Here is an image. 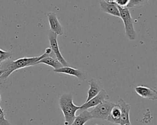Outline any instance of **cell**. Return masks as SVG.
Here are the masks:
<instances>
[{
    "instance_id": "obj_1",
    "label": "cell",
    "mask_w": 157,
    "mask_h": 125,
    "mask_svg": "<svg viewBox=\"0 0 157 125\" xmlns=\"http://www.w3.org/2000/svg\"><path fill=\"white\" fill-rule=\"evenodd\" d=\"M53 55L54 54L53 53L52 49L50 47H48L45 50L44 53L40 56L34 57H24L15 61H9L3 64L1 67H0V69L3 71L2 74L0 75V80L6 81L10 75L14 71L25 67L36 65L37 62L44 57L47 56H53Z\"/></svg>"
},
{
    "instance_id": "obj_2",
    "label": "cell",
    "mask_w": 157,
    "mask_h": 125,
    "mask_svg": "<svg viewBox=\"0 0 157 125\" xmlns=\"http://www.w3.org/2000/svg\"><path fill=\"white\" fill-rule=\"evenodd\" d=\"M59 105L64 117V125H71L80 106L75 105L73 102V97L71 94L64 93L59 97Z\"/></svg>"
},
{
    "instance_id": "obj_3",
    "label": "cell",
    "mask_w": 157,
    "mask_h": 125,
    "mask_svg": "<svg viewBox=\"0 0 157 125\" xmlns=\"http://www.w3.org/2000/svg\"><path fill=\"white\" fill-rule=\"evenodd\" d=\"M119 12L120 18H121L124 23L125 29V35L129 40H134L137 39V34L134 28L133 21L131 17L129 9L126 7H121L117 6Z\"/></svg>"
},
{
    "instance_id": "obj_4",
    "label": "cell",
    "mask_w": 157,
    "mask_h": 125,
    "mask_svg": "<svg viewBox=\"0 0 157 125\" xmlns=\"http://www.w3.org/2000/svg\"><path fill=\"white\" fill-rule=\"evenodd\" d=\"M115 105L116 104L107 100L102 101L101 103L94 107L93 109L90 112L92 116V118L107 120L111 110Z\"/></svg>"
},
{
    "instance_id": "obj_5",
    "label": "cell",
    "mask_w": 157,
    "mask_h": 125,
    "mask_svg": "<svg viewBox=\"0 0 157 125\" xmlns=\"http://www.w3.org/2000/svg\"><path fill=\"white\" fill-rule=\"evenodd\" d=\"M57 37L58 35L54 33L53 32L50 30L48 33V39L50 48L52 49V51L53 53L55 55L57 60L63 65V66H69V63L65 60V59L64 58V57L60 52L57 41Z\"/></svg>"
},
{
    "instance_id": "obj_6",
    "label": "cell",
    "mask_w": 157,
    "mask_h": 125,
    "mask_svg": "<svg viewBox=\"0 0 157 125\" xmlns=\"http://www.w3.org/2000/svg\"><path fill=\"white\" fill-rule=\"evenodd\" d=\"M109 98L108 94L105 92V91L102 88L101 91L96 95L94 97L90 99L89 100L85 102L83 104H82L80 106V110H88L90 108L94 107L99 103H101L102 101L104 100H107Z\"/></svg>"
},
{
    "instance_id": "obj_7",
    "label": "cell",
    "mask_w": 157,
    "mask_h": 125,
    "mask_svg": "<svg viewBox=\"0 0 157 125\" xmlns=\"http://www.w3.org/2000/svg\"><path fill=\"white\" fill-rule=\"evenodd\" d=\"M53 72L55 73L64 74L66 75L74 76L81 80H85L87 78V73L85 71L71 67L69 66H62L58 69H53Z\"/></svg>"
},
{
    "instance_id": "obj_8",
    "label": "cell",
    "mask_w": 157,
    "mask_h": 125,
    "mask_svg": "<svg viewBox=\"0 0 157 125\" xmlns=\"http://www.w3.org/2000/svg\"><path fill=\"white\" fill-rule=\"evenodd\" d=\"M117 104L121 108V116L120 119V125H131L129 119V112L131 109L130 104L126 103L123 99H120Z\"/></svg>"
},
{
    "instance_id": "obj_9",
    "label": "cell",
    "mask_w": 157,
    "mask_h": 125,
    "mask_svg": "<svg viewBox=\"0 0 157 125\" xmlns=\"http://www.w3.org/2000/svg\"><path fill=\"white\" fill-rule=\"evenodd\" d=\"M47 17L50 25V30L58 36H62L64 33V29L59 23L56 14L54 12H48Z\"/></svg>"
},
{
    "instance_id": "obj_10",
    "label": "cell",
    "mask_w": 157,
    "mask_h": 125,
    "mask_svg": "<svg viewBox=\"0 0 157 125\" xmlns=\"http://www.w3.org/2000/svg\"><path fill=\"white\" fill-rule=\"evenodd\" d=\"M134 89L136 94L143 98L153 100L157 99V92L153 88L143 85H140L136 86Z\"/></svg>"
},
{
    "instance_id": "obj_11",
    "label": "cell",
    "mask_w": 157,
    "mask_h": 125,
    "mask_svg": "<svg viewBox=\"0 0 157 125\" xmlns=\"http://www.w3.org/2000/svg\"><path fill=\"white\" fill-rule=\"evenodd\" d=\"M100 7L104 12L117 17H120L119 10L115 3H109L104 0L100 1Z\"/></svg>"
},
{
    "instance_id": "obj_12",
    "label": "cell",
    "mask_w": 157,
    "mask_h": 125,
    "mask_svg": "<svg viewBox=\"0 0 157 125\" xmlns=\"http://www.w3.org/2000/svg\"><path fill=\"white\" fill-rule=\"evenodd\" d=\"M88 83L90 86V88L88 91V96L86 100V102L94 97L97 95L102 89L101 85L99 84L98 81L95 79H91L88 81Z\"/></svg>"
},
{
    "instance_id": "obj_13",
    "label": "cell",
    "mask_w": 157,
    "mask_h": 125,
    "mask_svg": "<svg viewBox=\"0 0 157 125\" xmlns=\"http://www.w3.org/2000/svg\"><path fill=\"white\" fill-rule=\"evenodd\" d=\"M80 113L76 116L71 125H84L88 121L92 119V116L87 110H82Z\"/></svg>"
},
{
    "instance_id": "obj_14",
    "label": "cell",
    "mask_w": 157,
    "mask_h": 125,
    "mask_svg": "<svg viewBox=\"0 0 157 125\" xmlns=\"http://www.w3.org/2000/svg\"><path fill=\"white\" fill-rule=\"evenodd\" d=\"M120 116H121V108L120 105L117 104L111 110L110 114L107 118V120L113 124H119Z\"/></svg>"
},
{
    "instance_id": "obj_15",
    "label": "cell",
    "mask_w": 157,
    "mask_h": 125,
    "mask_svg": "<svg viewBox=\"0 0 157 125\" xmlns=\"http://www.w3.org/2000/svg\"><path fill=\"white\" fill-rule=\"evenodd\" d=\"M45 64L49 66H51L53 69H56L59 67H61L63 65L57 60L56 58H54L53 56H47L44 57L39 61H38L36 64Z\"/></svg>"
},
{
    "instance_id": "obj_16",
    "label": "cell",
    "mask_w": 157,
    "mask_h": 125,
    "mask_svg": "<svg viewBox=\"0 0 157 125\" xmlns=\"http://www.w3.org/2000/svg\"><path fill=\"white\" fill-rule=\"evenodd\" d=\"M148 0H129L126 7L131 8L136 7H140L148 2Z\"/></svg>"
},
{
    "instance_id": "obj_17",
    "label": "cell",
    "mask_w": 157,
    "mask_h": 125,
    "mask_svg": "<svg viewBox=\"0 0 157 125\" xmlns=\"http://www.w3.org/2000/svg\"><path fill=\"white\" fill-rule=\"evenodd\" d=\"M12 56V53L10 51H4L0 49V63L10 59Z\"/></svg>"
},
{
    "instance_id": "obj_18",
    "label": "cell",
    "mask_w": 157,
    "mask_h": 125,
    "mask_svg": "<svg viewBox=\"0 0 157 125\" xmlns=\"http://www.w3.org/2000/svg\"><path fill=\"white\" fill-rule=\"evenodd\" d=\"M0 125H10L9 121L5 118V113L2 108H0Z\"/></svg>"
},
{
    "instance_id": "obj_19",
    "label": "cell",
    "mask_w": 157,
    "mask_h": 125,
    "mask_svg": "<svg viewBox=\"0 0 157 125\" xmlns=\"http://www.w3.org/2000/svg\"><path fill=\"white\" fill-rule=\"evenodd\" d=\"M129 1V0H115V3L120 7H124L127 6Z\"/></svg>"
},
{
    "instance_id": "obj_20",
    "label": "cell",
    "mask_w": 157,
    "mask_h": 125,
    "mask_svg": "<svg viewBox=\"0 0 157 125\" xmlns=\"http://www.w3.org/2000/svg\"><path fill=\"white\" fill-rule=\"evenodd\" d=\"M13 1L18 5H22L25 3V0H13Z\"/></svg>"
},
{
    "instance_id": "obj_21",
    "label": "cell",
    "mask_w": 157,
    "mask_h": 125,
    "mask_svg": "<svg viewBox=\"0 0 157 125\" xmlns=\"http://www.w3.org/2000/svg\"><path fill=\"white\" fill-rule=\"evenodd\" d=\"M104 1L109 3H115V0H104Z\"/></svg>"
},
{
    "instance_id": "obj_22",
    "label": "cell",
    "mask_w": 157,
    "mask_h": 125,
    "mask_svg": "<svg viewBox=\"0 0 157 125\" xmlns=\"http://www.w3.org/2000/svg\"><path fill=\"white\" fill-rule=\"evenodd\" d=\"M1 95H0V102H1ZM0 108H2L1 107V105H0Z\"/></svg>"
},
{
    "instance_id": "obj_23",
    "label": "cell",
    "mask_w": 157,
    "mask_h": 125,
    "mask_svg": "<svg viewBox=\"0 0 157 125\" xmlns=\"http://www.w3.org/2000/svg\"><path fill=\"white\" fill-rule=\"evenodd\" d=\"M1 73H2V72H1V70H0V75H1Z\"/></svg>"
}]
</instances>
